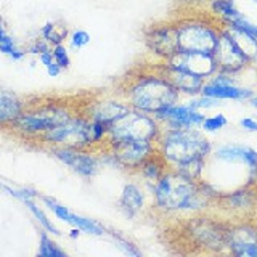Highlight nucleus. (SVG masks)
<instances>
[{
    "instance_id": "nucleus-23",
    "label": "nucleus",
    "mask_w": 257,
    "mask_h": 257,
    "mask_svg": "<svg viewBox=\"0 0 257 257\" xmlns=\"http://www.w3.org/2000/svg\"><path fill=\"white\" fill-rule=\"evenodd\" d=\"M169 166L166 161L161 158V155L156 151L155 155L150 156L145 163L142 164V167L137 171L135 175H139L142 179V183L147 187V190H150L151 185H155L161 177H163V174L167 171Z\"/></svg>"
},
{
    "instance_id": "nucleus-26",
    "label": "nucleus",
    "mask_w": 257,
    "mask_h": 257,
    "mask_svg": "<svg viewBox=\"0 0 257 257\" xmlns=\"http://www.w3.org/2000/svg\"><path fill=\"white\" fill-rule=\"evenodd\" d=\"M40 36L53 47L64 44V40L69 37V29L63 21H48L40 28Z\"/></svg>"
},
{
    "instance_id": "nucleus-7",
    "label": "nucleus",
    "mask_w": 257,
    "mask_h": 257,
    "mask_svg": "<svg viewBox=\"0 0 257 257\" xmlns=\"http://www.w3.org/2000/svg\"><path fill=\"white\" fill-rule=\"evenodd\" d=\"M163 131V125L158 119L139 109H131L117 119L109 128V140H140L156 143L158 137Z\"/></svg>"
},
{
    "instance_id": "nucleus-36",
    "label": "nucleus",
    "mask_w": 257,
    "mask_h": 257,
    "mask_svg": "<svg viewBox=\"0 0 257 257\" xmlns=\"http://www.w3.org/2000/svg\"><path fill=\"white\" fill-rule=\"evenodd\" d=\"M48 50H52V45L47 42V40L42 37V36H39L36 37L32 42L26 47V52L28 55H40V53H44V52H48Z\"/></svg>"
},
{
    "instance_id": "nucleus-2",
    "label": "nucleus",
    "mask_w": 257,
    "mask_h": 257,
    "mask_svg": "<svg viewBox=\"0 0 257 257\" xmlns=\"http://www.w3.org/2000/svg\"><path fill=\"white\" fill-rule=\"evenodd\" d=\"M212 150L214 143L199 127H163L156 140V151L169 169L196 182L204 179Z\"/></svg>"
},
{
    "instance_id": "nucleus-16",
    "label": "nucleus",
    "mask_w": 257,
    "mask_h": 257,
    "mask_svg": "<svg viewBox=\"0 0 257 257\" xmlns=\"http://www.w3.org/2000/svg\"><path fill=\"white\" fill-rule=\"evenodd\" d=\"M161 63L167 64V66L177 68V69L191 72V74H195L198 77H203L204 80L212 77L215 72L219 71L217 63L214 60V55L211 53L177 50L172 56H169L166 61H161Z\"/></svg>"
},
{
    "instance_id": "nucleus-30",
    "label": "nucleus",
    "mask_w": 257,
    "mask_h": 257,
    "mask_svg": "<svg viewBox=\"0 0 257 257\" xmlns=\"http://www.w3.org/2000/svg\"><path fill=\"white\" fill-rule=\"evenodd\" d=\"M106 235H109L112 238V241L122 249V252L128 254V255H134V257H140L142 255V251H140V247L137 246L132 239H128L125 235H122V233H119L117 230H111L108 228L106 230Z\"/></svg>"
},
{
    "instance_id": "nucleus-37",
    "label": "nucleus",
    "mask_w": 257,
    "mask_h": 257,
    "mask_svg": "<svg viewBox=\"0 0 257 257\" xmlns=\"http://www.w3.org/2000/svg\"><path fill=\"white\" fill-rule=\"evenodd\" d=\"M16 48H18V45H16V40L10 34H7L2 40H0V53L10 56L16 50Z\"/></svg>"
},
{
    "instance_id": "nucleus-42",
    "label": "nucleus",
    "mask_w": 257,
    "mask_h": 257,
    "mask_svg": "<svg viewBox=\"0 0 257 257\" xmlns=\"http://www.w3.org/2000/svg\"><path fill=\"white\" fill-rule=\"evenodd\" d=\"M80 233H82V231H80V230L76 227V228H72V230H71L69 236H71V238H79V236H80Z\"/></svg>"
},
{
    "instance_id": "nucleus-4",
    "label": "nucleus",
    "mask_w": 257,
    "mask_h": 257,
    "mask_svg": "<svg viewBox=\"0 0 257 257\" xmlns=\"http://www.w3.org/2000/svg\"><path fill=\"white\" fill-rule=\"evenodd\" d=\"M114 92L122 96L131 108L151 116L159 109L179 103L182 98V95L158 66L156 71H140L125 76Z\"/></svg>"
},
{
    "instance_id": "nucleus-34",
    "label": "nucleus",
    "mask_w": 257,
    "mask_h": 257,
    "mask_svg": "<svg viewBox=\"0 0 257 257\" xmlns=\"http://www.w3.org/2000/svg\"><path fill=\"white\" fill-rule=\"evenodd\" d=\"M68 39H69L71 47L74 48V50H80V48H84V47H87L88 44H90V34H88V32L84 31V29L72 31Z\"/></svg>"
},
{
    "instance_id": "nucleus-6",
    "label": "nucleus",
    "mask_w": 257,
    "mask_h": 257,
    "mask_svg": "<svg viewBox=\"0 0 257 257\" xmlns=\"http://www.w3.org/2000/svg\"><path fill=\"white\" fill-rule=\"evenodd\" d=\"M37 150L48 151L50 148H80L92 150V120L84 112L71 117L66 122L37 135L29 143Z\"/></svg>"
},
{
    "instance_id": "nucleus-3",
    "label": "nucleus",
    "mask_w": 257,
    "mask_h": 257,
    "mask_svg": "<svg viewBox=\"0 0 257 257\" xmlns=\"http://www.w3.org/2000/svg\"><path fill=\"white\" fill-rule=\"evenodd\" d=\"M153 207L166 215L204 212L212 203H217L220 193L211 183L190 180L174 169H167L163 177L150 187Z\"/></svg>"
},
{
    "instance_id": "nucleus-41",
    "label": "nucleus",
    "mask_w": 257,
    "mask_h": 257,
    "mask_svg": "<svg viewBox=\"0 0 257 257\" xmlns=\"http://www.w3.org/2000/svg\"><path fill=\"white\" fill-rule=\"evenodd\" d=\"M193 4H198V5H203V7H206L207 8V5L212 2V0H191Z\"/></svg>"
},
{
    "instance_id": "nucleus-44",
    "label": "nucleus",
    "mask_w": 257,
    "mask_h": 257,
    "mask_svg": "<svg viewBox=\"0 0 257 257\" xmlns=\"http://www.w3.org/2000/svg\"><path fill=\"white\" fill-rule=\"evenodd\" d=\"M5 26H4V20H2V16H0V29H4Z\"/></svg>"
},
{
    "instance_id": "nucleus-40",
    "label": "nucleus",
    "mask_w": 257,
    "mask_h": 257,
    "mask_svg": "<svg viewBox=\"0 0 257 257\" xmlns=\"http://www.w3.org/2000/svg\"><path fill=\"white\" fill-rule=\"evenodd\" d=\"M39 61L44 64V66L47 68L48 64H52L55 60H53V53H52V50H48V52H44V53H40L39 55Z\"/></svg>"
},
{
    "instance_id": "nucleus-11",
    "label": "nucleus",
    "mask_w": 257,
    "mask_h": 257,
    "mask_svg": "<svg viewBox=\"0 0 257 257\" xmlns=\"http://www.w3.org/2000/svg\"><path fill=\"white\" fill-rule=\"evenodd\" d=\"M47 153H50L53 158H56L60 163L68 166L72 172H76L77 175L84 177V179L95 177L103 167L100 155L93 150L56 147V148H50Z\"/></svg>"
},
{
    "instance_id": "nucleus-39",
    "label": "nucleus",
    "mask_w": 257,
    "mask_h": 257,
    "mask_svg": "<svg viewBox=\"0 0 257 257\" xmlns=\"http://www.w3.org/2000/svg\"><path fill=\"white\" fill-rule=\"evenodd\" d=\"M45 69H47V74L50 76V77H58L61 72H63V68L56 61H53L52 64H48Z\"/></svg>"
},
{
    "instance_id": "nucleus-24",
    "label": "nucleus",
    "mask_w": 257,
    "mask_h": 257,
    "mask_svg": "<svg viewBox=\"0 0 257 257\" xmlns=\"http://www.w3.org/2000/svg\"><path fill=\"white\" fill-rule=\"evenodd\" d=\"M206 10L211 13L222 26L235 21L236 18H239V16L243 15L239 12V8L236 7L235 0H212V2L207 5Z\"/></svg>"
},
{
    "instance_id": "nucleus-21",
    "label": "nucleus",
    "mask_w": 257,
    "mask_h": 257,
    "mask_svg": "<svg viewBox=\"0 0 257 257\" xmlns=\"http://www.w3.org/2000/svg\"><path fill=\"white\" fill-rule=\"evenodd\" d=\"M26 104V96H20L13 92L0 88V131H7L8 127L15 124V120Z\"/></svg>"
},
{
    "instance_id": "nucleus-28",
    "label": "nucleus",
    "mask_w": 257,
    "mask_h": 257,
    "mask_svg": "<svg viewBox=\"0 0 257 257\" xmlns=\"http://www.w3.org/2000/svg\"><path fill=\"white\" fill-rule=\"evenodd\" d=\"M37 255H42V257H64V255H66V252H64V249H61L50 236L47 235V231H40Z\"/></svg>"
},
{
    "instance_id": "nucleus-8",
    "label": "nucleus",
    "mask_w": 257,
    "mask_h": 257,
    "mask_svg": "<svg viewBox=\"0 0 257 257\" xmlns=\"http://www.w3.org/2000/svg\"><path fill=\"white\" fill-rule=\"evenodd\" d=\"M228 225L203 212L188 220L187 231L190 239L207 252H225V236Z\"/></svg>"
},
{
    "instance_id": "nucleus-13",
    "label": "nucleus",
    "mask_w": 257,
    "mask_h": 257,
    "mask_svg": "<svg viewBox=\"0 0 257 257\" xmlns=\"http://www.w3.org/2000/svg\"><path fill=\"white\" fill-rule=\"evenodd\" d=\"M143 40L148 52L155 55V58L166 61L169 56H172L179 48H177V34L174 20L171 21H159L148 26L143 31Z\"/></svg>"
},
{
    "instance_id": "nucleus-19",
    "label": "nucleus",
    "mask_w": 257,
    "mask_h": 257,
    "mask_svg": "<svg viewBox=\"0 0 257 257\" xmlns=\"http://www.w3.org/2000/svg\"><path fill=\"white\" fill-rule=\"evenodd\" d=\"M211 158L219 163H228V164H238L246 167L247 171L257 175V150L247 145L239 143H225L214 147Z\"/></svg>"
},
{
    "instance_id": "nucleus-9",
    "label": "nucleus",
    "mask_w": 257,
    "mask_h": 257,
    "mask_svg": "<svg viewBox=\"0 0 257 257\" xmlns=\"http://www.w3.org/2000/svg\"><path fill=\"white\" fill-rule=\"evenodd\" d=\"M101 150H108L111 153L117 169L127 171L128 174H137L145 161L156 153V143L140 140H109Z\"/></svg>"
},
{
    "instance_id": "nucleus-10",
    "label": "nucleus",
    "mask_w": 257,
    "mask_h": 257,
    "mask_svg": "<svg viewBox=\"0 0 257 257\" xmlns=\"http://www.w3.org/2000/svg\"><path fill=\"white\" fill-rule=\"evenodd\" d=\"M201 93L220 101H249L255 95L252 88L241 85L236 76L220 71L206 80Z\"/></svg>"
},
{
    "instance_id": "nucleus-15",
    "label": "nucleus",
    "mask_w": 257,
    "mask_h": 257,
    "mask_svg": "<svg viewBox=\"0 0 257 257\" xmlns=\"http://www.w3.org/2000/svg\"><path fill=\"white\" fill-rule=\"evenodd\" d=\"M225 252L236 257H257V225L249 222L228 225Z\"/></svg>"
},
{
    "instance_id": "nucleus-29",
    "label": "nucleus",
    "mask_w": 257,
    "mask_h": 257,
    "mask_svg": "<svg viewBox=\"0 0 257 257\" xmlns=\"http://www.w3.org/2000/svg\"><path fill=\"white\" fill-rule=\"evenodd\" d=\"M36 198H26V199H23V203L28 206V209L29 211L34 214V217L37 219V222L42 225L44 227V230L45 231H48V233H53V235H60V230L55 227V225L52 223V220L48 219V217L45 215V212L40 209L37 204H36V201H34Z\"/></svg>"
},
{
    "instance_id": "nucleus-22",
    "label": "nucleus",
    "mask_w": 257,
    "mask_h": 257,
    "mask_svg": "<svg viewBox=\"0 0 257 257\" xmlns=\"http://www.w3.org/2000/svg\"><path fill=\"white\" fill-rule=\"evenodd\" d=\"M217 203L222 204L223 209L230 212H239L244 214L249 209H252L255 204V195L247 188H239L230 193H220Z\"/></svg>"
},
{
    "instance_id": "nucleus-14",
    "label": "nucleus",
    "mask_w": 257,
    "mask_h": 257,
    "mask_svg": "<svg viewBox=\"0 0 257 257\" xmlns=\"http://www.w3.org/2000/svg\"><path fill=\"white\" fill-rule=\"evenodd\" d=\"M212 55L219 71L233 76H238L239 72H243L252 64L225 28H222V34Z\"/></svg>"
},
{
    "instance_id": "nucleus-35",
    "label": "nucleus",
    "mask_w": 257,
    "mask_h": 257,
    "mask_svg": "<svg viewBox=\"0 0 257 257\" xmlns=\"http://www.w3.org/2000/svg\"><path fill=\"white\" fill-rule=\"evenodd\" d=\"M52 53H53V60L60 64L63 69H68L71 66V56L68 52V47L64 44H58L52 47Z\"/></svg>"
},
{
    "instance_id": "nucleus-33",
    "label": "nucleus",
    "mask_w": 257,
    "mask_h": 257,
    "mask_svg": "<svg viewBox=\"0 0 257 257\" xmlns=\"http://www.w3.org/2000/svg\"><path fill=\"white\" fill-rule=\"evenodd\" d=\"M223 26H233L236 29H241L243 32H246V34H249V36H252L257 40V24L254 21H251L249 18H246L244 15H241L239 18H236L235 21H231L228 24H223Z\"/></svg>"
},
{
    "instance_id": "nucleus-32",
    "label": "nucleus",
    "mask_w": 257,
    "mask_h": 257,
    "mask_svg": "<svg viewBox=\"0 0 257 257\" xmlns=\"http://www.w3.org/2000/svg\"><path fill=\"white\" fill-rule=\"evenodd\" d=\"M187 103L190 104L191 108H195V109H198L201 112L209 111V109H214V108H219V106H222V104H223V101L211 98V96H206L203 93L195 95V96H188Z\"/></svg>"
},
{
    "instance_id": "nucleus-17",
    "label": "nucleus",
    "mask_w": 257,
    "mask_h": 257,
    "mask_svg": "<svg viewBox=\"0 0 257 257\" xmlns=\"http://www.w3.org/2000/svg\"><path fill=\"white\" fill-rule=\"evenodd\" d=\"M163 127H201L206 117L204 112L191 108L187 101L174 103L153 114Z\"/></svg>"
},
{
    "instance_id": "nucleus-45",
    "label": "nucleus",
    "mask_w": 257,
    "mask_h": 257,
    "mask_svg": "<svg viewBox=\"0 0 257 257\" xmlns=\"http://www.w3.org/2000/svg\"><path fill=\"white\" fill-rule=\"evenodd\" d=\"M252 2H254V4H255V5H257V0H252Z\"/></svg>"
},
{
    "instance_id": "nucleus-46",
    "label": "nucleus",
    "mask_w": 257,
    "mask_h": 257,
    "mask_svg": "<svg viewBox=\"0 0 257 257\" xmlns=\"http://www.w3.org/2000/svg\"><path fill=\"white\" fill-rule=\"evenodd\" d=\"M0 187H2V185H0Z\"/></svg>"
},
{
    "instance_id": "nucleus-43",
    "label": "nucleus",
    "mask_w": 257,
    "mask_h": 257,
    "mask_svg": "<svg viewBox=\"0 0 257 257\" xmlns=\"http://www.w3.org/2000/svg\"><path fill=\"white\" fill-rule=\"evenodd\" d=\"M247 103H249V104H251V106H252L254 109H257V95H254V96H252V98H251V100H249Z\"/></svg>"
},
{
    "instance_id": "nucleus-25",
    "label": "nucleus",
    "mask_w": 257,
    "mask_h": 257,
    "mask_svg": "<svg viewBox=\"0 0 257 257\" xmlns=\"http://www.w3.org/2000/svg\"><path fill=\"white\" fill-rule=\"evenodd\" d=\"M223 28L228 31V34L233 37V40H235V42L238 44V47L244 52V55L249 58V61L257 63V40L252 36H249L241 29H236L233 26H223Z\"/></svg>"
},
{
    "instance_id": "nucleus-31",
    "label": "nucleus",
    "mask_w": 257,
    "mask_h": 257,
    "mask_svg": "<svg viewBox=\"0 0 257 257\" xmlns=\"http://www.w3.org/2000/svg\"><path fill=\"white\" fill-rule=\"evenodd\" d=\"M227 125H228L227 116H225L223 112H215L212 116H206L199 128L206 134H215V132H220L222 128Z\"/></svg>"
},
{
    "instance_id": "nucleus-5",
    "label": "nucleus",
    "mask_w": 257,
    "mask_h": 257,
    "mask_svg": "<svg viewBox=\"0 0 257 257\" xmlns=\"http://www.w3.org/2000/svg\"><path fill=\"white\" fill-rule=\"evenodd\" d=\"M177 48L182 52L214 53L222 34V24L211 13L188 15L174 20Z\"/></svg>"
},
{
    "instance_id": "nucleus-20",
    "label": "nucleus",
    "mask_w": 257,
    "mask_h": 257,
    "mask_svg": "<svg viewBox=\"0 0 257 257\" xmlns=\"http://www.w3.org/2000/svg\"><path fill=\"white\" fill-rule=\"evenodd\" d=\"M158 69L169 79V82L177 88V92H179L180 95H185V96L199 95L201 88H203V85L206 82L203 77H198L195 74H191V72L167 66V64H164V63H159Z\"/></svg>"
},
{
    "instance_id": "nucleus-27",
    "label": "nucleus",
    "mask_w": 257,
    "mask_h": 257,
    "mask_svg": "<svg viewBox=\"0 0 257 257\" xmlns=\"http://www.w3.org/2000/svg\"><path fill=\"white\" fill-rule=\"evenodd\" d=\"M69 223L77 227L82 233H88V235H95V236H103L106 235V227L101 223H98L93 219H87V217H82V215H77L72 212L71 214V219H69Z\"/></svg>"
},
{
    "instance_id": "nucleus-38",
    "label": "nucleus",
    "mask_w": 257,
    "mask_h": 257,
    "mask_svg": "<svg viewBox=\"0 0 257 257\" xmlns=\"http://www.w3.org/2000/svg\"><path fill=\"white\" fill-rule=\"evenodd\" d=\"M239 127L243 128L244 132L255 134V132H257V119H254V117H251V116L241 117V119H239Z\"/></svg>"
},
{
    "instance_id": "nucleus-12",
    "label": "nucleus",
    "mask_w": 257,
    "mask_h": 257,
    "mask_svg": "<svg viewBox=\"0 0 257 257\" xmlns=\"http://www.w3.org/2000/svg\"><path fill=\"white\" fill-rule=\"evenodd\" d=\"M131 109V104L116 92L109 95L93 93L92 98L85 104L84 114L90 120H103V122L112 125Z\"/></svg>"
},
{
    "instance_id": "nucleus-1",
    "label": "nucleus",
    "mask_w": 257,
    "mask_h": 257,
    "mask_svg": "<svg viewBox=\"0 0 257 257\" xmlns=\"http://www.w3.org/2000/svg\"><path fill=\"white\" fill-rule=\"evenodd\" d=\"M92 95V92L79 95H29L20 117L5 132L29 143L37 135L84 112Z\"/></svg>"
},
{
    "instance_id": "nucleus-18",
    "label": "nucleus",
    "mask_w": 257,
    "mask_h": 257,
    "mask_svg": "<svg viewBox=\"0 0 257 257\" xmlns=\"http://www.w3.org/2000/svg\"><path fill=\"white\" fill-rule=\"evenodd\" d=\"M116 206L117 211L128 220L140 217L148 206L147 187L142 182H127L122 187Z\"/></svg>"
}]
</instances>
